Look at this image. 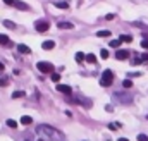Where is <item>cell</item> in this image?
<instances>
[{
	"instance_id": "1",
	"label": "cell",
	"mask_w": 148,
	"mask_h": 141,
	"mask_svg": "<svg viewBox=\"0 0 148 141\" xmlns=\"http://www.w3.org/2000/svg\"><path fill=\"white\" fill-rule=\"evenodd\" d=\"M38 134H43V136L50 138L52 141H67L66 136H64V133H60L59 129H55V127H52L48 124H41L38 127Z\"/></svg>"
},
{
	"instance_id": "2",
	"label": "cell",
	"mask_w": 148,
	"mask_h": 141,
	"mask_svg": "<svg viewBox=\"0 0 148 141\" xmlns=\"http://www.w3.org/2000/svg\"><path fill=\"white\" fill-rule=\"evenodd\" d=\"M112 81H114V72L110 69L103 70V74H102V79H100V84L102 86H110Z\"/></svg>"
},
{
	"instance_id": "3",
	"label": "cell",
	"mask_w": 148,
	"mask_h": 141,
	"mask_svg": "<svg viewBox=\"0 0 148 141\" xmlns=\"http://www.w3.org/2000/svg\"><path fill=\"white\" fill-rule=\"evenodd\" d=\"M36 67L40 72H45V74H52L53 70H55V67H53V64H50V62H38Z\"/></svg>"
},
{
	"instance_id": "4",
	"label": "cell",
	"mask_w": 148,
	"mask_h": 141,
	"mask_svg": "<svg viewBox=\"0 0 148 141\" xmlns=\"http://www.w3.org/2000/svg\"><path fill=\"white\" fill-rule=\"evenodd\" d=\"M35 28H36V31H40V33H47L50 29V24L47 21H36L35 23Z\"/></svg>"
},
{
	"instance_id": "5",
	"label": "cell",
	"mask_w": 148,
	"mask_h": 141,
	"mask_svg": "<svg viewBox=\"0 0 148 141\" xmlns=\"http://www.w3.org/2000/svg\"><path fill=\"white\" fill-rule=\"evenodd\" d=\"M115 59L126 60V59H129V52H127V50H117V52H115Z\"/></svg>"
},
{
	"instance_id": "6",
	"label": "cell",
	"mask_w": 148,
	"mask_h": 141,
	"mask_svg": "<svg viewBox=\"0 0 148 141\" xmlns=\"http://www.w3.org/2000/svg\"><path fill=\"white\" fill-rule=\"evenodd\" d=\"M41 47H43V50H52V48L55 47V41H53V40H47V41H43Z\"/></svg>"
},
{
	"instance_id": "7",
	"label": "cell",
	"mask_w": 148,
	"mask_h": 141,
	"mask_svg": "<svg viewBox=\"0 0 148 141\" xmlns=\"http://www.w3.org/2000/svg\"><path fill=\"white\" fill-rule=\"evenodd\" d=\"M57 26H59L60 29H73V28H74L73 23H66V21H60V23H59Z\"/></svg>"
},
{
	"instance_id": "8",
	"label": "cell",
	"mask_w": 148,
	"mask_h": 141,
	"mask_svg": "<svg viewBox=\"0 0 148 141\" xmlns=\"http://www.w3.org/2000/svg\"><path fill=\"white\" fill-rule=\"evenodd\" d=\"M57 90H59L60 93H67V95L73 91V90H71V86H67V84H59V86H57Z\"/></svg>"
},
{
	"instance_id": "9",
	"label": "cell",
	"mask_w": 148,
	"mask_h": 141,
	"mask_svg": "<svg viewBox=\"0 0 148 141\" xmlns=\"http://www.w3.org/2000/svg\"><path fill=\"white\" fill-rule=\"evenodd\" d=\"M17 50H19V53H29L31 52V48L26 45H17Z\"/></svg>"
},
{
	"instance_id": "10",
	"label": "cell",
	"mask_w": 148,
	"mask_h": 141,
	"mask_svg": "<svg viewBox=\"0 0 148 141\" xmlns=\"http://www.w3.org/2000/svg\"><path fill=\"white\" fill-rule=\"evenodd\" d=\"M0 45H10V40L7 35H0Z\"/></svg>"
},
{
	"instance_id": "11",
	"label": "cell",
	"mask_w": 148,
	"mask_h": 141,
	"mask_svg": "<svg viewBox=\"0 0 148 141\" xmlns=\"http://www.w3.org/2000/svg\"><path fill=\"white\" fill-rule=\"evenodd\" d=\"M31 122H33V119H31L29 115H23V117H21V124L26 126V124H31Z\"/></svg>"
},
{
	"instance_id": "12",
	"label": "cell",
	"mask_w": 148,
	"mask_h": 141,
	"mask_svg": "<svg viewBox=\"0 0 148 141\" xmlns=\"http://www.w3.org/2000/svg\"><path fill=\"white\" fill-rule=\"evenodd\" d=\"M14 5H16L17 9H21V10H28V5H26V3H23V2H17V0H16V3H14Z\"/></svg>"
},
{
	"instance_id": "13",
	"label": "cell",
	"mask_w": 148,
	"mask_h": 141,
	"mask_svg": "<svg viewBox=\"0 0 148 141\" xmlns=\"http://www.w3.org/2000/svg\"><path fill=\"white\" fill-rule=\"evenodd\" d=\"M53 5H55V7H59V9H67V7H69V3H67V2H55Z\"/></svg>"
},
{
	"instance_id": "14",
	"label": "cell",
	"mask_w": 148,
	"mask_h": 141,
	"mask_svg": "<svg viewBox=\"0 0 148 141\" xmlns=\"http://www.w3.org/2000/svg\"><path fill=\"white\" fill-rule=\"evenodd\" d=\"M3 26H5V28H7V29H14V28H16V24H14V23H12V21H7V19H5V21H3Z\"/></svg>"
},
{
	"instance_id": "15",
	"label": "cell",
	"mask_w": 148,
	"mask_h": 141,
	"mask_svg": "<svg viewBox=\"0 0 148 141\" xmlns=\"http://www.w3.org/2000/svg\"><path fill=\"white\" fill-rule=\"evenodd\" d=\"M84 60H88V62H90V64H95V62H97V57H95V55H93V53H88V55H86V59H84Z\"/></svg>"
},
{
	"instance_id": "16",
	"label": "cell",
	"mask_w": 148,
	"mask_h": 141,
	"mask_svg": "<svg viewBox=\"0 0 148 141\" xmlns=\"http://www.w3.org/2000/svg\"><path fill=\"white\" fill-rule=\"evenodd\" d=\"M121 41H126V43H131V41H133V36H131V35H122V36H121Z\"/></svg>"
},
{
	"instance_id": "17",
	"label": "cell",
	"mask_w": 148,
	"mask_h": 141,
	"mask_svg": "<svg viewBox=\"0 0 148 141\" xmlns=\"http://www.w3.org/2000/svg\"><path fill=\"white\" fill-rule=\"evenodd\" d=\"M84 59H86V55H84V53H81V52H77V53H76V62H83Z\"/></svg>"
},
{
	"instance_id": "18",
	"label": "cell",
	"mask_w": 148,
	"mask_h": 141,
	"mask_svg": "<svg viewBox=\"0 0 148 141\" xmlns=\"http://www.w3.org/2000/svg\"><path fill=\"white\" fill-rule=\"evenodd\" d=\"M97 36H100V38H105V36H110V31H107V29H102V31H98Z\"/></svg>"
},
{
	"instance_id": "19",
	"label": "cell",
	"mask_w": 148,
	"mask_h": 141,
	"mask_svg": "<svg viewBox=\"0 0 148 141\" xmlns=\"http://www.w3.org/2000/svg\"><path fill=\"white\" fill-rule=\"evenodd\" d=\"M119 127H121L119 122H112V124H109V129H110V131H117Z\"/></svg>"
},
{
	"instance_id": "20",
	"label": "cell",
	"mask_w": 148,
	"mask_h": 141,
	"mask_svg": "<svg viewBox=\"0 0 148 141\" xmlns=\"http://www.w3.org/2000/svg\"><path fill=\"white\" fill-rule=\"evenodd\" d=\"M23 97H26L24 91H16V93H12V98H23Z\"/></svg>"
},
{
	"instance_id": "21",
	"label": "cell",
	"mask_w": 148,
	"mask_h": 141,
	"mask_svg": "<svg viewBox=\"0 0 148 141\" xmlns=\"http://www.w3.org/2000/svg\"><path fill=\"white\" fill-rule=\"evenodd\" d=\"M7 126H9V127H12V129H16V127H17V122H16V120H12V119H9V120H7Z\"/></svg>"
},
{
	"instance_id": "22",
	"label": "cell",
	"mask_w": 148,
	"mask_h": 141,
	"mask_svg": "<svg viewBox=\"0 0 148 141\" xmlns=\"http://www.w3.org/2000/svg\"><path fill=\"white\" fill-rule=\"evenodd\" d=\"M109 45H110L112 48H117V47L121 45V40H112V41L109 43Z\"/></svg>"
},
{
	"instance_id": "23",
	"label": "cell",
	"mask_w": 148,
	"mask_h": 141,
	"mask_svg": "<svg viewBox=\"0 0 148 141\" xmlns=\"http://www.w3.org/2000/svg\"><path fill=\"white\" fill-rule=\"evenodd\" d=\"M52 81H53V83H59V81H60V74H57V72L53 74V72H52Z\"/></svg>"
},
{
	"instance_id": "24",
	"label": "cell",
	"mask_w": 148,
	"mask_h": 141,
	"mask_svg": "<svg viewBox=\"0 0 148 141\" xmlns=\"http://www.w3.org/2000/svg\"><path fill=\"white\" fill-rule=\"evenodd\" d=\"M100 57H102V59H107V57H109V50H105V48H103V50L100 52Z\"/></svg>"
},
{
	"instance_id": "25",
	"label": "cell",
	"mask_w": 148,
	"mask_h": 141,
	"mask_svg": "<svg viewBox=\"0 0 148 141\" xmlns=\"http://www.w3.org/2000/svg\"><path fill=\"white\" fill-rule=\"evenodd\" d=\"M122 86H124V88H131V86H133V83H131V79H126V81L122 83Z\"/></svg>"
},
{
	"instance_id": "26",
	"label": "cell",
	"mask_w": 148,
	"mask_h": 141,
	"mask_svg": "<svg viewBox=\"0 0 148 141\" xmlns=\"http://www.w3.org/2000/svg\"><path fill=\"white\" fill-rule=\"evenodd\" d=\"M138 141H148V136H145V134H140V136H138Z\"/></svg>"
},
{
	"instance_id": "27",
	"label": "cell",
	"mask_w": 148,
	"mask_h": 141,
	"mask_svg": "<svg viewBox=\"0 0 148 141\" xmlns=\"http://www.w3.org/2000/svg\"><path fill=\"white\" fill-rule=\"evenodd\" d=\"M0 84L5 86V84H7V77H0Z\"/></svg>"
},
{
	"instance_id": "28",
	"label": "cell",
	"mask_w": 148,
	"mask_h": 141,
	"mask_svg": "<svg viewBox=\"0 0 148 141\" xmlns=\"http://www.w3.org/2000/svg\"><path fill=\"white\" fill-rule=\"evenodd\" d=\"M141 47H143V48H147V50H148V40H143V41H141Z\"/></svg>"
},
{
	"instance_id": "29",
	"label": "cell",
	"mask_w": 148,
	"mask_h": 141,
	"mask_svg": "<svg viewBox=\"0 0 148 141\" xmlns=\"http://www.w3.org/2000/svg\"><path fill=\"white\" fill-rule=\"evenodd\" d=\"M114 17H115L114 14H107V16H105V19H107V21H110V19H114Z\"/></svg>"
},
{
	"instance_id": "30",
	"label": "cell",
	"mask_w": 148,
	"mask_h": 141,
	"mask_svg": "<svg viewBox=\"0 0 148 141\" xmlns=\"http://www.w3.org/2000/svg\"><path fill=\"white\" fill-rule=\"evenodd\" d=\"M3 2L9 3V5H14V3H16V0H3Z\"/></svg>"
},
{
	"instance_id": "31",
	"label": "cell",
	"mask_w": 148,
	"mask_h": 141,
	"mask_svg": "<svg viewBox=\"0 0 148 141\" xmlns=\"http://www.w3.org/2000/svg\"><path fill=\"white\" fill-rule=\"evenodd\" d=\"M5 69V66H3V64H2V62H0V72H2V70Z\"/></svg>"
},
{
	"instance_id": "32",
	"label": "cell",
	"mask_w": 148,
	"mask_h": 141,
	"mask_svg": "<svg viewBox=\"0 0 148 141\" xmlns=\"http://www.w3.org/2000/svg\"><path fill=\"white\" fill-rule=\"evenodd\" d=\"M117 141H129V140H127V138H119Z\"/></svg>"
},
{
	"instance_id": "33",
	"label": "cell",
	"mask_w": 148,
	"mask_h": 141,
	"mask_svg": "<svg viewBox=\"0 0 148 141\" xmlns=\"http://www.w3.org/2000/svg\"><path fill=\"white\" fill-rule=\"evenodd\" d=\"M143 60H148V53L147 55H143Z\"/></svg>"
},
{
	"instance_id": "34",
	"label": "cell",
	"mask_w": 148,
	"mask_h": 141,
	"mask_svg": "<svg viewBox=\"0 0 148 141\" xmlns=\"http://www.w3.org/2000/svg\"><path fill=\"white\" fill-rule=\"evenodd\" d=\"M147 119H148V115H147Z\"/></svg>"
}]
</instances>
